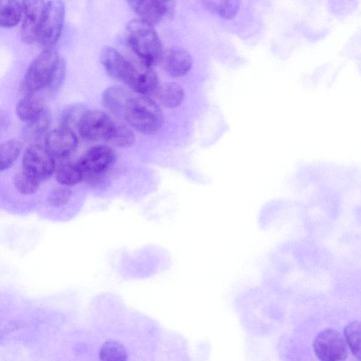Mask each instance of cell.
<instances>
[{
  "instance_id": "8",
  "label": "cell",
  "mask_w": 361,
  "mask_h": 361,
  "mask_svg": "<svg viewBox=\"0 0 361 361\" xmlns=\"http://www.w3.org/2000/svg\"><path fill=\"white\" fill-rule=\"evenodd\" d=\"M23 166V169L40 181L49 178L56 168L54 158L46 147L39 145H32L25 150Z\"/></svg>"
},
{
  "instance_id": "7",
  "label": "cell",
  "mask_w": 361,
  "mask_h": 361,
  "mask_svg": "<svg viewBox=\"0 0 361 361\" xmlns=\"http://www.w3.org/2000/svg\"><path fill=\"white\" fill-rule=\"evenodd\" d=\"M313 348L321 361H343L348 356V345L344 337L332 329L320 331L314 340Z\"/></svg>"
},
{
  "instance_id": "4",
  "label": "cell",
  "mask_w": 361,
  "mask_h": 361,
  "mask_svg": "<svg viewBox=\"0 0 361 361\" xmlns=\"http://www.w3.org/2000/svg\"><path fill=\"white\" fill-rule=\"evenodd\" d=\"M115 160L116 154L112 148L99 145L87 150L76 164L82 173V180L97 183L102 180Z\"/></svg>"
},
{
  "instance_id": "3",
  "label": "cell",
  "mask_w": 361,
  "mask_h": 361,
  "mask_svg": "<svg viewBox=\"0 0 361 361\" xmlns=\"http://www.w3.org/2000/svg\"><path fill=\"white\" fill-rule=\"evenodd\" d=\"M61 60L54 48L39 53L30 63L23 80V90L27 94L35 93L50 84Z\"/></svg>"
},
{
  "instance_id": "6",
  "label": "cell",
  "mask_w": 361,
  "mask_h": 361,
  "mask_svg": "<svg viewBox=\"0 0 361 361\" xmlns=\"http://www.w3.org/2000/svg\"><path fill=\"white\" fill-rule=\"evenodd\" d=\"M65 6L61 1H47L38 42L51 48L59 40L63 26Z\"/></svg>"
},
{
  "instance_id": "27",
  "label": "cell",
  "mask_w": 361,
  "mask_h": 361,
  "mask_svg": "<svg viewBox=\"0 0 361 361\" xmlns=\"http://www.w3.org/2000/svg\"><path fill=\"white\" fill-rule=\"evenodd\" d=\"M71 195L72 192L68 187L59 186L49 192L47 201L51 207H60L67 204Z\"/></svg>"
},
{
  "instance_id": "14",
  "label": "cell",
  "mask_w": 361,
  "mask_h": 361,
  "mask_svg": "<svg viewBox=\"0 0 361 361\" xmlns=\"http://www.w3.org/2000/svg\"><path fill=\"white\" fill-rule=\"evenodd\" d=\"M45 109L44 98L35 92L27 94L19 100L16 112L21 121L29 122L39 116Z\"/></svg>"
},
{
  "instance_id": "11",
  "label": "cell",
  "mask_w": 361,
  "mask_h": 361,
  "mask_svg": "<svg viewBox=\"0 0 361 361\" xmlns=\"http://www.w3.org/2000/svg\"><path fill=\"white\" fill-rule=\"evenodd\" d=\"M100 61L107 73L126 85L132 77L135 63L128 61L115 49L106 47L100 53Z\"/></svg>"
},
{
  "instance_id": "19",
  "label": "cell",
  "mask_w": 361,
  "mask_h": 361,
  "mask_svg": "<svg viewBox=\"0 0 361 361\" xmlns=\"http://www.w3.org/2000/svg\"><path fill=\"white\" fill-rule=\"evenodd\" d=\"M21 143L10 140L0 143V171L10 168L21 153Z\"/></svg>"
},
{
  "instance_id": "17",
  "label": "cell",
  "mask_w": 361,
  "mask_h": 361,
  "mask_svg": "<svg viewBox=\"0 0 361 361\" xmlns=\"http://www.w3.org/2000/svg\"><path fill=\"white\" fill-rule=\"evenodd\" d=\"M157 99L165 107L173 109L178 106L184 99L183 89L176 82H169L157 89Z\"/></svg>"
},
{
  "instance_id": "2",
  "label": "cell",
  "mask_w": 361,
  "mask_h": 361,
  "mask_svg": "<svg viewBox=\"0 0 361 361\" xmlns=\"http://www.w3.org/2000/svg\"><path fill=\"white\" fill-rule=\"evenodd\" d=\"M123 118L135 130L147 134L159 130L164 122L163 113L158 104L146 96L132 95Z\"/></svg>"
},
{
  "instance_id": "12",
  "label": "cell",
  "mask_w": 361,
  "mask_h": 361,
  "mask_svg": "<svg viewBox=\"0 0 361 361\" xmlns=\"http://www.w3.org/2000/svg\"><path fill=\"white\" fill-rule=\"evenodd\" d=\"M45 145L54 158L64 159L77 148L78 138L73 130L61 126L49 133Z\"/></svg>"
},
{
  "instance_id": "1",
  "label": "cell",
  "mask_w": 361,
  "mask_h": 361,
  "mask_svg": "<svg viewBox=\"0 0 361 361\" xmlns=\"http://www.w3.org/2000/svg\"><path fill=\"white\" fill-rule=\"evenodd\" d=\"M125 35L128 45L142 63L152 67L161 61L163 45L153 25L133 19L128 23Z\"/></svg>"
},
{
  "instance_id": "23",
  "label": "cell",
  "mask_w": 361,
  "mask_h": 361,
  "mask_svg": "<svg viewBox=\"0 0 361 361\" xmlns=\"http://www.w3.org/2000/svg\"><path fill=\"white\" fill-rule=\"evenodd\" d=\"M101 361H127L128 354L124 346L118 341L105 342L99 350Z\"/></svg>"
},
{
  "instance_id": "24",
  "label": "cell",
  "mask_w": 361,
  "mask_h": 361,
  "mask_svg": "<svg viewBox=\"0 0 361 361\" xmlns=\"http://www.w3.org/2000/svg\"><path fill=\"white\" fill-rule=\"evenodd\" d=\"M345 340L352 353L360 357V324L358 321L349 323L344 329Z\"/></svg>"
},
{
  "instance_id": "18",
  "label": "cell",
  "mask_w": 361,
  "mask_h": 361,
  "mask_svg": "<svg viewBox=\"0 0 361 361\" xmlns=\"http://www.w3.org/2000/svg\"><path fill=\"white\" fill-rule=\"evenodd\" d=\"M51 115L46 109L39 116L27 122L23 130V137L27 140H35L42 136L49 128Z\"/></svg>"
},
{
  "instance_id": "9",
  "label": "cell",
  "mask_w": 361,
  "mask_h": 361,
  "mask_svg": "<svg viewBox=\"0 0 361 361\" xmlns=\"http://www.w3.org/2000/svg\"><path fill=\"white\" fill-rule=\"evenodd\" d=\"M130 7L139 19L152 25H157L172 16L175 2L166 1H130Z\"/></svg>"
},
{
  "instance_id": "26",
  "label": "cell",
  "mask_w": 361,
  "mask_h": 361,
  "mask_svg": "<svg viewBox=\"0 0 361 361\" xmlns=\"http://www.w3.org/2000/svg\"><path fill=\"white\" fill-rule=\"evenodd\" d=\"M87 111V108L82 104H75L67 108L62 116V126L72 130L73 128L78 129V124Z\"/></svg>"
},
{
  "instance_id": "21",
  "label": "cell",
  "mask_w": 361,
  "mask_h": 361,
  "mask_svg": "<svg viewBox=\"0 0 361 361\" xmlns=\"http://www.w3.org/2000/svg\"><path fill=\"white\" fill-rule=\"evenodd\" d=\"M202 4L212 13L226 19L234 17L240 8L238 1H204Z\"/></svg>"
},
{
  "instance_id": "13",
  "label": "cell",
  "mask_w": 361,
  "mask_h": 361,
  "mask_svg": "<svg viewBox=\"0 0 361 361\" xmlns=\"http://www.w3.org/2000/svg\"><path fill=\"white\" fill-rule=\"evenodd\" d=\"M163 68L172 77L187 74L192 66L190 54L181 48H171L163 53L161 59Z\"/></svg>"
},
{
  "instance_id": "28",
  "label": "cell",
  "mask_w": 361,
  "mask_h": 361,
  "mask_svg": "<svg viewBox=\"0 0 361 361\" xmlns=\"http://www.w3.org/2000/svg\"><path fill=\"white\" fill-rule=\"evenodd\" d=\"M9 124V118L8 115L3 111H0V136L1 133L7 128Z\"/></svg>"
},
{
  "instance_id": "20",
  "label": "cell",
  "mask_w": 361,
  "mask_h": 361,
  "mask_svg": "<svg viewBox=\"0 0 361 361\" xmlns=\"http://www.w3.org/2000/svg\"><path fill=\"white\" fill-rule=\"evenodd\" d=\"M56 180L62 186L70 187L82 180V175L76 163L66 162L57 168Z\"/></svg>"
},
{
  "instance_id": "15",
  "label": "cell",
  "mask_w": 361,
  "mask_h": 361,
  "mask_svg": "<svg viewBox=\"0 0 361 361\" xmlns=\"http://www.w3.org/2000/svg\"><path fill=\"white\" fill-rule=\"evenodd\" d=\"M132 94L120 86H111L106 89L102 94L103 105L112 114L123 117L126 104Z\"/></svg>"
},
{
  "instance_id": "22",
  "label": "cell",
  "mask_w": 361,
  "mask_h": 361,
  "mask_svg": "<svg viewBox=\"0 0 361 361\" xmlns=\"http://www.w3.org/2000/svg\"><path fill=\"white\" fill-rule=\"evenodd\" d=\"M13 184L16 190L23 195L35 193L40 185V180L24 169L13 177Z\"/></svg>"
},
{
  "instance_id": "5",
  "label": "cell",
  "mask_w": 361,
  "mask_h": 361,
  "mask_svg": "<svg viewBox=\"0 0 361 361\" xmlns=\"http://www.w3.org/2000/svg\"><path fill=\"white\" fill-rule=\"evenodd\" d=\"M116 128V124L107 114L99 110H87L82 116L78 130L86 140L109 142Z\"/></svg>"
},
{
  "instance_id": "10",
  "label": "cell",
  "mask_w": 361,
  "mask_h": 361,
  "mask_svg": "<svg viewBox=\"0 0 361 361\" xmlns=\"http://www.w3.org/2000/svg\"><path fill=\"white\" fill-rule=\"evenodd\" d=\"M47 1H26L20 27L21 39L32 44L38 42Z\"/></svg>"
},
{
  "instance_id": "25",
  "label": "cell",
  "mask_w": 361,
  "mask_h": 361,
  "mask_svg": "<svg viewBox=\"0 0 361 361\" xmlns=\"http://www.w3.org/2000/svg\"><path fill=\"white\" fill-rule=\"evenodd\" d=\"M135 142V135L130 128L124 125H116L115 132L109 142L118 148H127Z\"/></svg>"
},
{
  "instance_id": "16",
  "label": "cell",
  "mask_w": 361,
  "mask_h": 361,
  "mask_svg": "<svg viewBox=\"0 0 361 361\" xmlns=\"http://www.w3.org/2000/svg\"><path fill=\"white\" fill-rule=\"evenodd\" d=\"M25 11L24 1H0V27H13L22 20Z\"/></svg>"
}]
</instances>
